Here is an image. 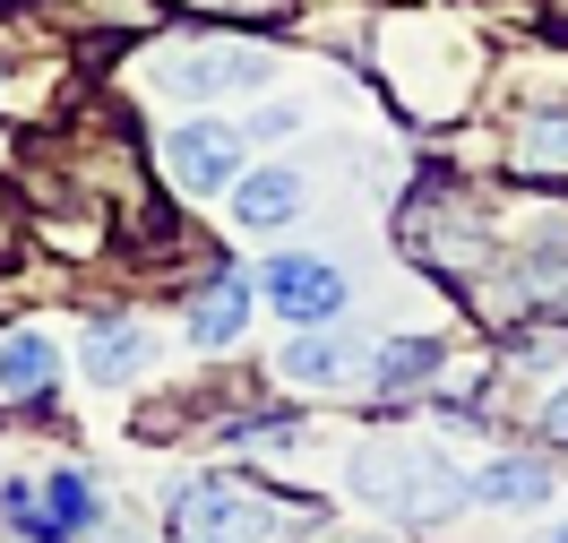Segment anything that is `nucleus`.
I'll return each mask as SVG.
<instances>
[{
	"label": "nucleus",
	"mask_w": 568,
	"mask_h": 543,
	"mask_svg": "<svg viewBox=\"0 0 568 543\" xmlns=\"http://www.w3.org/2000/svg\"><path fill=\"white\" fill-rule=\"evenodd\" d=\"M354 492L379 517L396 526H439V517H457V501L474 492L448 457H430V449H405V440H379V449H362L354 457Z\"/></svg>",
	"instance_id": "obj_1"
},
{
	"label": "nucleus",
	"mask_w": 568,
	"mask_h": 543,
	"mask_svg": "<svg viewBox=\"0 0 568 543\" xmlns=\"http://www.w3.org/2000/svg\"><path fill=\"white\" fill-rule=\"evenodd\" d=\"M345 268L336 259H320V251H284V259H267V302H276L293 328H320V320H336L345 311Z\"/></svg>",
	"instance_id": "obj_2"
},
{
	"label": "nucleus",
	"mask_w": 568,
	"mask_h": 543,
	"mask_svg": "<svg viewBox=\"0 0 568 543\" xmlns=\"http://www.w3.org/2000/svg\"><path fill=\"white\" fill-rule=\"evenodd\" d=\"M173 535L181 543H267V509H250L224 483H190L173 501Z\"/></svg>",
	"instance_id": "obj_3"
},
{
	"label": "nucleus",
	"mask_w": 568,
	"mask_h": 543,
	"mask_svg": "<svg viewBox=\"0 0 568 543\" xmlns=\"http://www.w3.org/2000/svg\"><path fill=\"white\" fill-rule=\"evenodd\" d=\"M164 173L181 190H224V181H242V130H224V121H181L173 139H164Z\"/></svg>",
	"instance_id": "obj_4"
},
{
	"label": "nucleus",
	"mask_w": 568,
	"mask_h": 543,
	"mask_svg": "<svg viewBox=\"0 0 568 543\" xmlns=\"http://www.w3.org/2000/svg\"><path fill=\"white\" fill-rule=\"evenodd\" d=\"M267 78V52L258 43H199V52H173L164 61V87L173 95H224V87H258Z\"/></svg>",
	"instance_id": "obj_5"
},
{
	"label": "nucleus",
	"mask_w": 568,
	"mask_h": 543,
	"mask_svg": "<svg viewBox=\"0 0 568 543\" xmlns=\"http://www.w3.org/2000/svg\"><path fill=\"white\" fill-rule=\"evenodd\" d=\"M284 217H302V173L293 164H267V173L233 181V224L242 233H276Z\"/></svg>",
	"instance_id": "obj_6"
},
{
	"label": "nucleus",
	"mask_w": 568,
	"mask_h": 543,
	"mask_svg": "<svg viewBox=\"0 0 568 543\" xmlns=\"http://www.w3.org/2000/svg\"><path fill=\"white\" fill-rule=\"evenodd\" d=\"M242 328H250V276H233V268H224V276H207V285H199V302H190V336L215 354V345H233Z\"/></svg>",
	"instance_id": "obj_7"
},
{
	"label": "nucleus",
	"mask_w": 568,
	"mask_h": 543,
	"mask_svg": "<svg viewBox=\"0 0 568 543\" xmlns=\"http://www.w3.org/2000/svg\"><path fill=\"white\" fill-rule=\"evenodd\" d=\"M354 336H336V328H293V345H284V380H302V389H336L345 371H354Z\"/></svg>",
	"instance_id": "obj_8"
},
{
	"label": "nucleus",
	"mask_w": 568,
	"mask_h": 543,
	"mask_svg": "<svg viewBox=\"0 0 568 543\" xmlns=\"http://www.w3.org/2000/svg\"><path fill=\"white\" fill-rule=\"evenodd\" d=\"M43 492H52V501H43V517H36V543H61V535H78V526H104V492L78 466H61Z\"/></svg>",
	"instance_id": "obj_9"
},
{
	"label": "nucleus",
	"mask_w": 568,
	"mask_h": 543,
	"mask_svg": "<svg viewBox=\"0 0 568 543\" xmlns=\"http://www.w3.org/2000/svg\"><path fill=\"white\" fill-rule=\"evenodd\" d=\"M52 371H61V362H52V336H43V328H9V336H0V398H43Z\"/></svg>",
	"instance_id": "obj_10"
},
{
	"label": "nucleus",
	"mask_w": 568,
	"mask_h": 543,
	"mask_svg": "<svg viewBox=\"0 0 568 543\" xmlns=\"http://www.w3.org/2000/svg\"><path fill=\"white\" fill-rule=\"evenodd\" d=\"M139 362H146V328L139 320H95L87 328V380L121 389V380H139Z\"/></svg>",
	"instance_id": "obj_11"
},
{
	"label": "nucleus",
	"mask_w": 568,
	"mask_h": 543,
	"mask_svg": "<svg viewBox=\"0 0 568 543\" xmlns=\"http://www.w3.org/2000/svg\"><path fill=\"white\" fill-rule=\"evenodd\" d=\"M439 362H448L439 336H396L388 354L371 362V380H379V398H405V389H430V380H439Z\"/></svg>",
	"instance_id": "obj_12"
},
{
	"label": "nucleus",
	"mask_w": 568,
	"mask_h": 543,
	"mask_svg": "<svg viewBox=\"0 0 568 543\" xmlns=\"http://www.w3.org/2000/svg\"><path fill=\"white\" fill-rule=\"evenodd\" d=\"M474 501H491V509H542V501H551V474L534 466V457H491V466L474 474Z\"/></svg>",
	"instance_id": "obj_13"
},
{
	"label": "nucleus",
	"mask_w": 568,
	"mask_h": 543,
	"mask_svg": "<svg viewBox=\"0 0 568 543\" xmlns=\"http://www.w3.org/2000/svg\"><path fill=\"white\" fill-rule=\"evenodd\" d=\"M526 173H568V121H534L526 130Z\"/></svg>",
	"instance_id": "obj_14"
},
{
	"label": "nucleus",
	"mask_w": 568,
	"mask_h": 543,
	"mask_svg": "<svg viewBox=\"0 0 568 543\" xmlns=\"http://www.w3.org/2000/svg\"><path fill=\"white\" fill-rule=\"evenodd\" d=\"M542 432H551V440H568V389H560L551 405H542Z\"/></svg>",
	"instance_id": "obj_15"
},
{
	"label": "nucleus",
	"mask_w": 568,
	"mask_h": 543,
	"mask_svg": "<svg viewBox=\"0 0 568 543\" xmlns=\"http://www.w3.org/2000/svg\"><path fill=\"white\" fill-rule=\"evenodd\" d=\"M542 543H568V526H551V535H542Z\"/></svg>",
	"instance_id": "obj_16"
},
{
	"label": "nucleus",
	"mask_w": 568,
	"mask_h": 543,
	"mask_svg": "<svg viewBox=\"0 0 568 543\" xmlns=\"http://www.w3.org/2000/svg\"><path fill=\"white\" fill-rule=\"evenodd\" d=\"M0 104H9V87H0Z\"/></svg>",
	"instance_id": "obj_17"
}]
</instances>
